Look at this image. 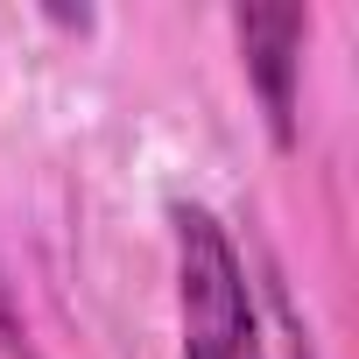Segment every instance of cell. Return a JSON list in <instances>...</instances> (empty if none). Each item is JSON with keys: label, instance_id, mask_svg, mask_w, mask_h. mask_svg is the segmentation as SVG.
<instances>
[{"label": "cell", "instance_id": "obj_3", "mask_svg": "<svg viewBox=\"0 0 359 359\" xmlns=\"http://www.w3.org/2000/svg\"><path fill=\"white\" fill-rule=\"evenodd\" d=\"M0 345H8L15 359H29V331H22V317H15V303H8V289H0Z\"/></svg>", "mask_w": 359, "mask_h": 359}, {"label": "cell", "instance_id": "obj_1", "mask_svg": "<svg viewBox=\"0 0 359 359\" xmlns=\"http://www.w3.org/2000/svg\"><path fill=\"white\" fill-rule=\"evenodd\" d=\"M176 240V324H184V359H268L261 317L247 289V261L212 205L176 198L169 205Z\"/></svg>", "mask_w": 359, "mask_h": 359}, {"label": "cell", "instance_id": "obj_2", "mask_svg": "<svg viewBox=\"0 0 359 359\" xmlns=\"http://www.w3.org/2000/svg\"><path fill=\"white\" fill-rule=\"evenodd\" d=\"M233 36H240L247 85L261 92L268 134H275V148H289V141H296V85H303L310 15H303V8H240V15H233Z\"/></svg>", "mask_w": 359, "mask_h": 359}]
</instances>
